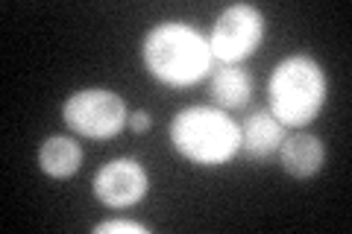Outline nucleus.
I'll list each match as a JSON object with an SVG mask.
<instances>
[{
	"label": "nucleus",
	"mask_w": 352,
	"mask_h": 234,
	"mask_svg": "<svg viewBox=\"0 0 352 234\" xmlns=\"http://www.w3.org/2000/svg\"><path fill=\"white\" fill-rule=\"evenodd\" d=\"M38 167L53 179H68L82 167V147L74 138L50 135L38 147Z\"/></svg>",
	"instance_id": "nucleus-10"
},
{
	"label": "nucleus",
	"mask_w": 352,
	"mask_h": 234,
	"mask_svg": "<svg viewBox=\"0 0 352 234\" xmlns=\"http://www.w3.org/2000/svg\"><path fill=\"white\" fill-rule=\"evenodd\" d=\"M208 94L220 111L244 108L252 97V76L241 65H220V71H214L208 82Z\"/></svg>",
	"instance_id": "nucleus-9"
},
{
	"label": "nucleus",
	"mask_w": 352,
	"mask_h": 234,
	"mask_svg": "<svg viewBox=\"0 0 352 234\" xmlns=\"http://www.w3.org/2000/svg\"><path fill=\"white\" fill-rule=\"evenodd\" d=\"M270 111L285 129L308 126L326 103V73L311 56H288L267 85Z\"/></svg>",
	"instance_id": "nucleus-3"
},
{
	"label": "nucleus",
	"mask_w": 352,
	"mask_h": 234,
	"mask_svg": "<svg viewBox=\"0 0 352 234\" xmlns=\"http://www.w3.org/2000/svg\"><path fill=\"white\" fill-rule=\"evenodd\" d=\"M91 187L106 208H129L144 199L150 176L135 159H115L97 170Z\"/></svg>",
	"instance_id": "nucleus-6"
},
{
	"label": "nucleus",
	"mask_w": 352,
	"mask_h": 234,
	"mask_svg": "<svg viewBox=\"0 0 352 234\" xmlns=\"http://www.w3.org/2000/svg\"><path fill=\"white\" fill-rule=\"evenodd\" d=\"M97 234H115V231H129V234H147V226L141 222H132V220H103L94 226Z\"/></svg>",
	"instance_id": "nucleus-11"
},
{
	"label": "nucleus",
	"mask_w": 352,
	"mask_h": 234,
	"mask_svg": "<svg viewBox=\"0 0 352 234\" xmlns=\"http://www.w3.org/2000/svg\"><path fill=\"white\" fill-rule=\"evenodd\" d=\"M279 164L282 170L294 176V179H311L323 170L326 164V147L317 135H308V132H294V135H285V141L279 143Z\"/></svg>",
	"instance_id": "nucleus-8"
},
{
	"label": "nucleus",
	"mask_w": 352,
	"mask_h": 234,
	"mask_svg": "<svg viewBox=\"0 0 352 234\" xmlns=\"http://www.w3.org/2000/svg\"><path fill=\"white\" fill-rule=\"evenodd\" d=\"M285 129L276 117H273L270 108H256L252 115L244 120L241 126V155L247 161H270L273 155L279 152V143L285 141Z\"/></svg>",
	"instance_id": "nucleus-7"
},
{
	"label": "nucleus",
	"mask_w": 352,
	"mask_h": 234,
	"mask_svg": "<svg viewBox=\"0 0 352 234\" xmlns=\"http://www.w3.org/2000/svg\"><path fill=\"white\" fill-rule=\"evenodd\" d=\"M126 126H129L132 132H138V135H141V132H147V129H150V115H147V111H132Z\"/></svg>",
	"instance_id": "nucleus-12"
},
{
	"label": "nucleus",
	"mask_w": 352,
	"mask_h": 234,
	"mask_svg": "<svg viewBox=\"0 0 352 234\" xmlns=\"http://www.w3.org/2000/svg\"><path fill=\"white\" fill-rule=\"evenodd\" d=\"M173 150L200 167L232 161L241 150V126L226 111L212 106H191L170 120Z\"/></svg>",
	"instance_id": "nucleus-2"
},
{
	"label": "nucleus",
	"mask_w": 352,
	"mask_h": 234,
	"mask_svg": "<svg viewBox=\"0 0 352 234\" xmlns=\"http://www.w3.org/2000/svg\"><path fill=\"white\" fill-rule=\"evenodd\" d=\"M62 117L71 132L91 141L115 138L129 124L126 103L106 88H82V91L71 94L62 106Z\"/></svg>",
	"instance_id": "nucleus-4"
},
{
	"label": "nucleus",
	"mask_w": 352,
	"mask_h": 234,
	"mask_svg": "<svg viewBox=\"0 0 352 234\" xmlns=\"http://www.w3.org/2000/svg\"><path fill=\"white\" fill-rule=\"evenodd\" d=\"M264 38V18L256 6L235 3L217 15L212 36H208V50L220 65H238L247 56L256 53Z\"/></svg>",
	"instance_id": "nucleus-5"
},
{
	"label": "nucleus",
	"mask_w": 352,
	"mask_h": 234,
	"mask_svg": "<svg viewBox=\"0 0 352 234\" xmlns=\"http://www.w3.org/2000/svg\"><path fill=\"white\" fill-rule=\"evenodd\" d=\"M144 65L150 76L173 88H188L206 80L214 65V56L208 50V38L200 36L194 27L170 21L159 24L144 38Z\"/></svg>",
	"instance_id": "nucleus-1"
}]
</instances>
